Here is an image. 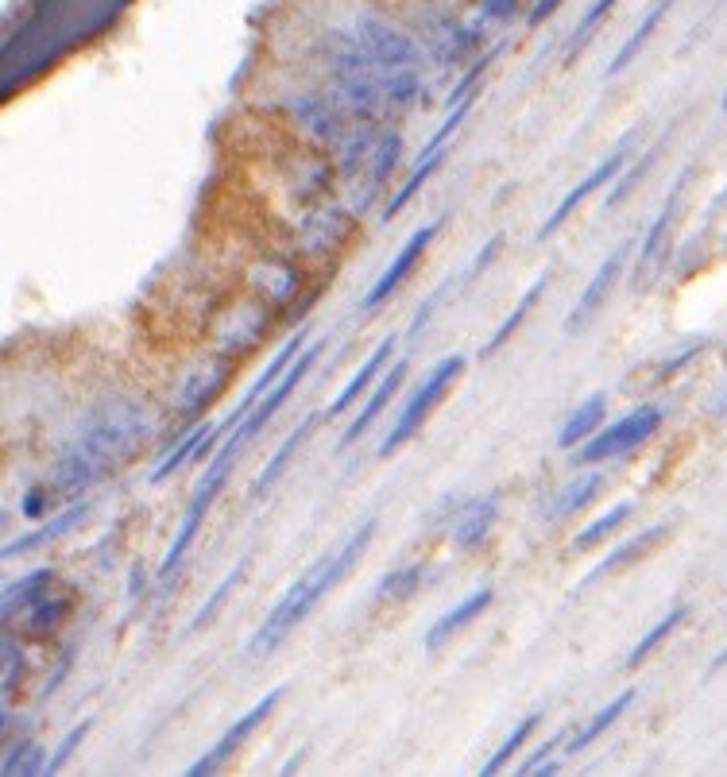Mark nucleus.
<instances>
[{"label":"nucleus","instance_id":"473e14b6","mask_svg":"<svg viewBox=\"0 0 727 777\" xmlns=\"http://www.w3.org/2000/svg\"><path fill=\"white\" fill-rule=\"evenodd\" d=\"M449 109H453V113L445 116V124H441V128H437L434 136H430V144L422 147V155H418V159H430V155H441V147H445V140H449V136H453V132L461 128V120H465V116H468V109H472V101H457V105H449Z\"/></svg>","mask_w":727,"mask_h":777},{"label":"nucleus","instance_id":"c9c22d12","mask_svg":"<svg viewBox=\"0 0 727 777\" xmlns=\"http://www.w3.org/2000/svg\"><path fill=\"white\" fill-rule=\"evenodd\" d=\"M244 565H248V561H240V565H236L233 573L225 576V584H221V588H217V592L209 596V604H205L202 611H198V619H194V627H205V623H209V619H213V615L221 611V604L229 600V592H233V588H236V580H240V573H244Z\"/></svg>","mask_w":727,"mask_h":777},{"label":"nucleus","instance_id":"37998d69","mask_svg":"<svg viewBox=\"0 0 727 777\" xmlns=\"http://www.w3.org/2000/svg\"><path fill=\"white\" fill-rule=\"evenodd\" d=\"M553 8H561V0H538V4H534V12H530V24H542Z\"/></svg>","mask_w":727,"mask_h":777},{"label":"nucleus","instance_id":"aec40b11","mask_svg":"<svg viewBox=\"0 0 727 777\" xmlns=\"http://www.w3.org/2000/svg\"><path fill=\"white\" fill-rule=\"evenodd\" d=\"M635 696H639V692L627 689L623 696H615L611 704H604V708H600V712H596V716H592V720H588V723L581 727V731H577V739H573V743H569L565 750H569V754H581V750L592 747V743H596V739H600V735L608 731L611 723L619 720V716H623V712H627V708L635 704Z\"/></svg>","mask_w":727,"mask_h":777},{"label":"nucleus","instance_id":"72a5a7b5","mask_svg":"<svg viewBox=\"0 0 727 777\" xmlns=\"http://www.w3.org/2000/svg\"><path fill=\"white\" fill-rule=\"evenodd\" d=\"M395 159H399V140H395V136H383V140L372 147V186H383V182H387Z\"/></svg>","mask_w":727,"mask_h":777},{"label":"nucleus","instance_id":"4be33fe9","mask_svg":"<svg viewBox=\"0 0 727 777\" xmlns=\"http://www.w3.org/2000/svg\"><path fill=\"white\" fill-rule=\"evenodd\" d=\"M86 518V507L78 503V507H70V511H62L59 518H51L47 526H39V530H31V534H24L20 542H12V546H4V561H12V557H20V553H28V549H39V546H47L51 538H59V534H66V530H74L78 522Z\"/></svg>","mask_w":727,"mask_h":777},{"label":"nucleus","instance_id":"c03bdc74","mask_svg":"<svg viewBox=\"0 0 727 777\" xmlns=\"http://www.w3.org/2000/svg\"><path fill=\"white\" fill-rule=\"evenodd\" d=\"M724 665H727V650L720 654V658H716V662H712V673H716V669H724Z\"/></svg>","mask_w":727,"mask_h":777},{"label":"nucleus","instance_id":"423d86ee","mask_svg":"<svg viewBox=\"0 0 727 777\" xmlns=\"http://www.w3.org/2000/svg\"><path fill=\"white\" fill-rule=\"evenodd\" d=\"M233 464H236V457H229V453H221L217 461L209 464V472H205L202 484H198V491H194L190 515H186V522H182V530H178V538H175V546H171L167 561H163V576H175L178 573V565H182L186 549H190V542H194V538H198V530H202V518H205V511H209V503L217 499V491L225 488V476L233 472Z\"/></svg>","mask_w":727,"mask_h":777},{"label":"nucleus","instance_id":"f03ea898","mask_svg":"<svg viewBox=\"0 0 727 777\" xmlns=\"http://www.w3.org/2000/svg\"><path fill=\"white\" fill-rule=\"evenodd\" d=\"M461 372H465V356H445V360L437 364L434 372L422 379V387H418V391L410 395L407 410L399 414L395 430L383 437V449H379L383 457H391L395 449H403V445H407L410 437L418 433V426L426 422V414H430V410H434V406L441 403V395L449 391V383H453V379H457Z\"/></svg>","mask_w":727,"mask_h":777},{"label":"nucleus","instance_id":"f8f14e48","mask_svg":"<svg viewBox=\"0 0 727 777\" xmlns=\"http://www.w3.org/2000/svg\"><path fill=\"white\" fill-rule=\"evenodd\" d=\"M437 229H441V225H422V229L410 236L407 248H403V252H399L395 259H391V267L383 271V279H379L376 287L364 294V310H376L379 302H387V294H391V290H395L399 283H403V279H407L410 271H414V263L422 259V252L430 248V240L437 236Z\"/></svg>","mask_w":727,"mask_h":777},{"label":"nucleus","instance_id":"9b49d317","mask_svg":"<svg viewBox=\"0 0 727 777\" xmlns=\"http://www.w3.org/2000/svg\"><path fill=\"white\" fill-rule=\"evenodd\" d=\"M302 348H306V333H294L291 341H287V345H283V352H279V356H275V360H271V364H267V368H263V375H260V379H256V383H252V391H248V395H244V403L236 406L233 414H229V418H225V422H221V426H217V433H233L236 426H240V422H244V418H248V410H256V406H260V399H263V395H267V391H271V387H275V383H279V379H283V375H287V368H291L294 360H298V352H302Z\"/></svg>","mask_w":727,"mask_h":777},{"label":"nucleus","instance_id":"a18cd8bd","mask_svg":"<svg viewBox=\"0 0 727 777\" xmlns=\"http://www.w3.org/2000/svg\"><path fill=\"white\" fill-rule=\"evenodd\" d=\"M724 109H727V93H724Z\"/></svg>","mask_w":727,"mask_h":777},{"label":"nucleus","instance_id":"bb28decb","mask_svg":"<svg viewBox=\"0 0 727 777\" xmlns=\"http://www.w3.org/2000/svg\"><path fill=\"white\" fill-rule=\"evenodd\" d=\"M213 433H217V430H213V426H198V430H194V433H186V437L178 441L175 449L167 453V461H163V464H159V468H155V472H151V484H159V480H167V476L175 472L178 464H182V461H190L194 453H202V445H205V441H209V437H213Z\"/></svg>","mask_w":727,"mask_h":777},{"label":"nucleus","instance_id":"c85d7f7f","mask_svg":"<svg viewBox=\"0 0 727 777\" xmlns=\"http://www.w3.org/2000/svg\"><path fill=\"white\" fill-rule=\"evenodd\" d=\"M631 511H635V503H615L608 515H600L592 526H584L581 534H577V542H573V549H592L596 542H604L619 522H627V518H631Z\"/></svg>","mask_w":727,"mask_h":777},{"label":"nucleus","instance_id":"c756f323","mask_svg":"<svg viewBox=\"0 0 727 777\" xmlns=\"http://www.w3.org/2000/svg\"><path fill=\"white\" fill-rule=\"evenodd\" d=\"M418 584H422V565H410V569H395V573H387L379 580L376 596L379 600H410L414 592H418Z\"/></svg>","mask_w":727,"mask_h":777},{"label":"nucleus","instance_id":"7ed1b4c3","mask_svg":"<svg viewBox=\"0 0 727 777\" xmlns=\"http://www.w3.org/2000/svg\"><path fill=\"white\" fill-rule=\"evenodd\" d=\"M140 441H144V418H132L128 410H120V414H101L89 422L78 453H86L97 464V472H105L124 457H132Z\"/></svg>","mask_w":727,"mask_h":777},{"label":"nucleus","instance_id":"b1692460","mask_svg":"<svg viewBox=\"0 0 727 777\" xmlns=\"http://www.w3.org/2000/svg\"><path fill=\"white\" fill-rule=\"evenodd\" d=\"M685 619H689V607H685V604H677L673 611H666V615H662V623H658V627H650V631L642 634L639 646L627 654V665H623V669H639V665L646 662V658H650V654H654L662 642H666V634L677 631Z\"/></svg>","mask_w":727,"mask_h":777},{"label":"nucleus","instance_id":"2eb2a0df","mask_svg":"<svg viewBox=\"0 0 727 777\" xmlns=\"http://www.w3.org/2000/svg\"><path fill=\"white\" fill-rule=\"evenodd\" d=\"M495 600V592L492 588H480V592H472L468 600H461V604L453 607V611H445L441 619H437L434 627H430V634H426V650H437V646H445L453 634L461 631V627H468L476 615H484L488 611V604Z\"/></svg>","mask_w":727,"mask_h":777},{"label":"nucleus","instance_id":"412c9836","mask_svg":"<svg viewBox=\"0 0 727 777\" xmlns=\"http://www.w3.org/2000/svg\"><path fill=\"white\" fill-rule=\"evenodd\" d=\"M546 283H550V275H538V279H534V287H530V290H526V294H523V302H519V306L511 310V317H507V321H503V325L495 329V333H492V341H488V345L480 348V360H492L495 352H499V348L507 345V341H511L515 333H519V325H523V317L530 314L534 306H538V298H542V290H546Z\"/></svg>","mask_w":727,"mask_h":777},{"label":"nucleus","instance_id":"7c9ffc66","mask_svg":"<svg viewBox=\"0 0 727 777\" xmlns=\"http://www.w3.org/2000/svg\"><path fill=\"white\" fill-rule=\"evenodd\" d=\"M437 167H441V155H430V159H414V174L407 178V186H403V190H399V194L391 198V205L383 209V217L391 221V217H395V213H399V209H403V205H407L410 198H414V194L422 190V182H426V178H430V174H434Z\"/></svg>","mask_w":727,"mask_h":777},{"label":"nucleus","instance_id":"ea45409f","mask_svg":"<svg viewBox=\"0 0 727 777\" xmlns=\"http://www.w3.org/2000/svg\"><path fill=\"white\" fill-rule=\"evenodd\" d=\"M650 163H654V155H646V159H639V163L631 167V174H627V178H623V182H619V186H615V190L608 194V209H611V205H619L623 198H627V194H631V190H635V182H639L642 174H646V167H650Z\"/></svg>","mask_w":727,"mask_h":777},{"label":"nucleus","instance_id":"9d476101","mask_svg":"<svg viewBox=\"0 0 727 777\" xmlns=\"http://www.w3.org/2000/svg\"><path fill=\"white\" fill-rule=\"evenodd\" d=\"M356 47L372 58V62H379V66H418L414 43H410L407 35H399L395 28L379 24V20H364L360 24Z\"/></svg>","mask_w":727,"mask_h":777},{"label":"nucleus","instance_id":"79ce46f5","mask_svg":"<svg viewBox=\"0 0 727 777\" xmlns=\"http://www.w3.org/2000/svg\"><path fill=\"white\" fill-rule=\"evenodd\" d=\"M499 248H503V236H492V240H488V244H484V252H480V256H476V267H472V271H468L465 279H476V275H480V271H484V267H488V263H492V256H495V252H499Z\"/></svg>","mask_w":727,"mask_h":777},{"label":"nucleus","instance_id":"4468645a","mask_svg":"<svg viewBox=\"0 0 727 777\" xmlns=\"http://www.w3.org/2000/svg\"><path fill=\"white\" fill-rule=\"evenodd\" d=\"M495 515H499V495H495V491H488V495H480V499L465 503V511H461L457 526H453V542H457L461 549L480 546V542L488 538V530H492Z\"/></svg>","mask_w":727,"mask_h":777},{"label":"nucleus","instance_id":"ddd939ff","mask_svg":"<svg viewBox=\"0 0 727 777\" xmlns=\"http://www.w3.org/2000/svg\"><path fill=\"white\" fill-rule=\"evenodd\" d=\"M669 534V522H658V526H650V530H642V534H635L627 546H619V549H611L608 557L592 569V573L581 580V588H592L596 580H604V576H611L615 569H627V565H635V561H642L646 553L654 546H662V538Z\"/></svg>","mask_w":727,"mask_h":777},{"label":"nucleus","instance_id":"6e6552de","mask_svg":"<svg viewBox=\"0 0 727 777\" xmlns=\"http://www.w3.org/2000/svg\"><path fill=\"white\" fill-rule=\"evenodd\" d=\"M631 151H635V144L627 140V144H619V147H615V151H611V155H608V159H604V163H600V167H596V171H592V174H584L581 182H577V186H573V190L565 194V202L557 205V209H553L550 217L542 221V229H538V240H550L553 232H557V229H561V225H565V221H569V213H573V209H577V205H581L584 198L592 194V190H600L604 182H611L615 174L623 171V167H627V159H631Z\"/></svg>","mask_w":727,"mask_h":777},{"label":"nucleus","instance_id":"5701e85b","mask_svg":"<svg viewBox=\"0 0 727 777\" xmlns=\"http://www.w3.org/2000/svg\"><path fill=\"white\" fill-rule=\"evenodd\" d=\"M310 430H314V414H310V418H302V426H294L291 437L283 441V449H279V453H275L271 461L263 464L260 480H256V488H252V499H263L267 491H271V488H275V484H279V476H283V468L291 464L294 449L302 445V437H306V433H310Z\"/></svg>","mask_w":727,"mask_h":777},{"label":"nucleus","instance_id":"a878e982","mask_svg":"<svg viewBox=\"0 0 727 777\" xmlns=\"http://www.w3.org/2000/svg\"><path fill=\"white\" fill-rule=\"evenodd\" d=\"M600 488H604V476L600 472H588V476H577L569 488L561 491L557 499H553V507H550V518H565V515H573V511H581L584 503H592L596 495H600Z\"/></svg>","mask_w":727,"mask_h":777},{"label":"nucleus","instance_id":"f257e3e1","mask_svg":"<svg viewBox=\"0 0 727 777\" xmlns=\"http://www.w3.org/2000/svg\"><path fill=\"white\" fill-rule=\"evenodd\" d=\"M337 580H333V573H329V557H321L318 565L310 569V573L302 576V580H294L291 584V592L275 604V611L263 619V627L256 634H252V642H248V654H271L287 634L314 611V607L321 604V596L333 588Z\"/></svg>","mask_w":727,"mask_h":777},{"label":"nucleus","instance_id":"f704fd0d","mask_svg":"<svg viewBox=\"0 0 727 777\" xmlns=\"http://www.w3.org/2000/svg\"><path fill=\"white\" fill-rule=\"evenodd\" d=\"M611 4H615V0H596V4H592V8L584 12L581 24H577V31H573V39H569V55H577V51H581V43L588 39V35H592V28H596V24H600V20L608 16Z\"/></svg>","mask_w":727,"mask_h":777},{"label":"nucleus","instance_id":"dca6fc26","mask_svg":"<svg viewBox=\"0 0 727 777\" xmlns=\"http://www.w3.org/2000/svg\"><path fill=\"white\" fill-rule=\"evenodd\" d=\"M66 615H70V596L43 600V592H39L35 600H28L20 611H12L8 619H12V627H20L24 634H47V631H55ZM8 619H4V623H8Z\"/></svg>","mask_w":727,"mask_h":777},{"label":"nucleus","instance_id":"39448f33","mask_svg":"<svg viewBox=\"0 0 727 777\" xmlns=\"http://www.w3.org/2000/svg\"><path fill=\"white\" fill-rule=\"evenodd\" d=\"M658 426H662V406H639V410H631L627 418H619L615 426L592 433L581 449H577V461L600 464V461L619 457V453H631V449H639L642 441L658 430Z\"/></svg>","mask_w":727,"mask_h":777},{"label":"nucleus","instance_id":"0eeeda50","mask_svg":"<svg viewBox=\"0 0 727 777\" xmlns=\"http://www.w3.org/2000/svg\"><path fill=\"white\" fill-rule=\"evenodd\" d=\"M279 696H283V689L267 692L260 704H256L252 712H244V716H240V720H236L233 727H229V731H225V735H221V739L213 743V747L205 750L202 758H198V762H194V766H190L186 774H190V777H205V774H213L217 766H225V762L233 758L236 750H240V743H244V739H248V735H252V731H256V727H260V723L267 720V716H271V708L279 704Z\"/></svg>","mask_w":727,"mask_h":777},{"label":"nucleus","instance_id":"20e7f679","mask_svg":"<svg viewBox=\"0 0 727 777\" xmlns=\"http://www.w3.org/2000/svg\"><path fill=\"white\" fill-rule=\"evenodd\" d=\"M321 352H325V341H314V345H306L302 352H298V360H294L291 368H287V375H283V379H279V383H275V387L263 395L260 406L252 410V418H244V422H240V426L229 433V441H225V449H221V453L240 457V449H244V445H248V441H252V437H256V433H260L263 426L271 422V418H275V410H283V403H287V399L294 395V387L302 383V375L314 368V360H318Z\"/></svg>","mask_w":727,"mask_h":777},{"label":"nucleus","instance_id":"a19ab883","mask_svg":"<svg viewBox=\"0 0 727 777\" xmlns=\"http://www.w3.org/2000/svg\"><path fill=\"white\" fill-rule=\"evenodd\" d=\"M557 747H561V735H553L550 743H542V747L534 750V754L526 758L523 766H519V774H534V770H538V766H542V762H546V758H550V754H553Z\"/></svg>","mask_w":727,"mask_h":777},{"label":"nucleus","instance_id":"2f4dec72","mask_svg":"<svg viewBox=\"0 0 727 777\" xmlns=\"http://www.w3.org/2000/svg\"><path fill=\"white\" fill-rule=\"evenodd\" d=\"M39 758H43V750L35 747V743H20V747L4 758V774H8V777H16V774H47V766H43Z\"/></svg>","mask_w":727,"mask_h":777},{"label":"nucleus","instance_id":"58836bf2","mask_svg":"<svg viewBox=\"0 0 727 777\" xmlns=\"http://www.w3.org/2000/svg\"><path fill=\"white\" fill-rule=\"evenodd\" d=\"M86 731H89V720H86V723H78V727L70 731V739H66V743H62V747H59V754H55V758L47 762V774H59L62 766L70 762V754H74V750H78V743L86 739Z\"/></svg>","mask_w":727,"mask_h":777},{"label":"nucleus","instance_id":"cd10ccee","mask_svg":"<svg viewBox=\"0 0 727 777\" xmlns=\"http://www.w3.org/2000/svg\"><path fill=\"white\" fill-rule=\"evenodd\" d=\"M538 720H542V712H530V716H526V720L519 723V727H515V731H511V735H507V743H503V747L495 750L492 758H488V762H484V777L499 774V770H503V766H507V762H511V758H515V754H519V747H523L526 739H530V731H534V727H538Z\"/></svg>","mask_w":727,"mask_h":777},{"label":"nucleus","instance_id":"6ab92c4d","mask_svg":"<svg viewBox=\"0 0 727 777\" xmlns=\"http://www.w3.org/2000/svg\"><path fill=\"white\" fill-rule=\"evenodd\" d=\"M395 345H399V341H395V337H387V341H383V345H379L376 352L368 356V364H364L360 372L352 375V383H349V387H345V391H341V395H337V399L329 403V410L321 414V422H329V418H337V414H341V410H345V406H349L352 399H356V395H364V387H368V383H372V379H376V375L383 372V368H387V360H391V352H395Z\"/></svg>","mask_w":727,"mask_h":777},{"label":"nucleus","instance_id":"1a4fd4ad","mask_svg":"<svg viewBox=\"0 0 727 777\" xmlns=\"http://www.w3.org/2000/svg\"><path fill=\"white\" fill-rule=\"evenodd\" d=\"M631 256V244H619L608 259H604V267L596 271V279L588 283L581 298H577V306H573V314L565 317V333H581L584 325L596 317V310L604 306V298H608V290L615 287V279H619V271H623V263Z\"/></svg>","mask_w":727,"mask_h":777},{"label":"nucleus","instance_id":"f3484780","mask_svg":"<svg viewBox=\"0 0 727 777\" xmlns=\"http://www.w3.org/2000/svg\"><path fill=\"white\" fill-rule=\"evenodd\" d=\"M604 414H608V395L600 391V395H592V399H584L569 418H565V426H561V433H557V445L561 449H573V445H584L592 433H596V426L604 422Z\"/></svg>","mask_w":727,"mask_h":777},{"label":"nucleus","instance_id":"393cba45","mask_svg":"<svg viewBox=\"0 0 727 777\" xmlns=\"http://www.w3.org/2000/svg\"><path fill=\"white\" fill-rule=\"evenodd\" d=\"M669 8H673V0H662V4L654 8V12H646V20H642L639 28H635V35L627 39V47H623V51H619V55H615V58L608 62V78H615L619 70H627V66L635 62V55H639L642 47H646V39H650V35L658 31V24H662V16H666Z\"/></svg>","mask_w":727,"mask_h":777},{"label":"nucleus","instance_id":"4c0bfd02","mask_svg":"<svg viewBox=\"0 0 727 777\" xmlns=\"http://www.w3.org/2000/svg\"><path fill=\"white\" fill-rule=\"evenodd\" d=\"M669 217H673V198L666 202V209H662V217L654 221V229L646 232V244H642V267H650V259H654V244H662V236H666V225H669Z\"/></svg>","mask_w":727,"mask_h":777},{"label":"nucleus","instance_id":"e433bc0d","mask_svg":"<svg viewBox=\"0 0 727 777\" xmlns=\"http://www.w3.org/2000/svg\"><path fill=\"white\" fill-rule=\"evenodd\" d=\"M4 658H8V677H4V692L12 696L16 685H20V669H24V658H20V646L12 634H4Z\"/></svg>","mask_w":727,"mask_h":777},{"label":"nucleus","instance_id":"a211bd4d","mask_svg":"<svg viewBox=\"0 0 727 777\" xmlns=\"http://www.w3.org/2000/svg\"><path fill=\"white\" fill-rule=\"evenodd\" d=\"M403 379H407V360H399V364H395L391 372L379 379V391L372 395V399H368V403H364L360 418H356L349 430H345V441H341V445H352V441H360V433L368 430V426L376 422V414H383V406L395 399V391L403 387Z\"/></svg>","mask_w":727,"mask_h":777}]
</instances>
